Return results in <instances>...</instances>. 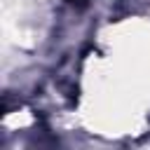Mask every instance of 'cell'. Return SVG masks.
<instances>
[{"instance_id": "6da1fadb", "label": "cell", "mask_w": 150, "mask_h": 150, "mask_svg": "<svg viewBox=\"0 0 150 150\" xmlns=\"http://www.w3.org/2000/svg\"><path fill=\"white\" fill-rule=\"evenodd\" d=\"M70 2H75V0H70ZM77 2H80V0H77Z\"/></svg>"}]
</instances>
